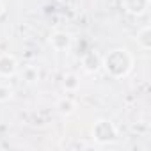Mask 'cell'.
Listing matches in <instances>:
<instances>
[{"instance_id": "7c38bea8", "label": "cell", "mask_w": 151, "mask_h": 151, "mask_svg": "<svg viewBox=\"0 0 151 151\" xmlns=\"http://www.w3.org/2000/svg\"><path fill=\"white\" fill-rule=\"evenodd\" d=\"M4 11H6V7H4V4H2V0H0V18H2Z\"/></svg>"}, {"instance_id": "4fadbf2b", "label": "cell", "mask_w": 151, "mask_h": 151, "mask_svg": "<svg viewBox=\"0 0 151 151\" xmlns=\"http://www.w3.org/2000/svg\"><path fill=\"white\" fill-rule=\"evenodd\" d=\"M59 2H66V0H59Z\"/></svg>"}, {"instance_id": "52a82bcc", "label": "cell", "mask_w": 151, "mask_h": 151, "mask_svg": "<svg viewBox=\"0 0 151 151\" xmlns=\"http://www.w3.org/2000/svg\"><path fill=\"white\" fill-rule=\"evenodd\" d=\"M55 109H57V112L60 114V116H71L73 112H75V103H73V100L71 98H59L57 100V103H55Z\"/></svg>"}, {"instance_id": "ba28073f", "label": "cell", "mask_w": 151, "mask_h": 151, "mask_svg": "<svg viewBox=\"0 0 151 151\" xmlns=\"http://www.w3.org/2000/svg\"><path fill=\"white\" fill-rule=\"evenodd\" d=\"M137 45L142 50H149L151 48V29L146 25L137 32Z\"/></svg>"}, {"instance_id": "30bf717a", "label": "cell", "mask_w": 151, "mask_h": 151, "mask_svg": "<svg viewBox=\"0 0 151 151\" xmlns=\"http://www.w3.org/2000/svg\"><path fill=\"white\" fill-rule=\"evenodd\" d=\"M22 77H23L25 82L32 84V82H36V80L39 78V71H37V68H34V66H27V68H23Z\"/></svg>"}, {"instance_id": "7a4b0ae2", "label": "cell", "mask_w": 151, "mask_h": 151, "mask_svg": "<svg viewBox=\"0 0 151 151\" xmlns=\"http://www.w3.org/2000/svg\"><path fill=\"white\" fill-rule=\"evenodd\" d=\"M91 135L98 144H112L117 139V128L109 119H98L91 130Z\"/></svg>"}, {"instance_id": "8992f818", "label": "cell", "mask_w": 151, "mask_h": 151, "mask_svg": "<svg viewBox=\"0 0 151 151\" xmlns=\"http://www.w3.org/2000/svg\"><path fill=\"white\" fill-rule=\"evenodd\" d=\"M149 2L151 0H123V7L132 16H142L147 11Z\"/></svg>"}, {"instance_id": "3957f363", "label": "cell", "mask_w": 151, "mask_h": 151, "mask_svg": "<svg viewBox=\"0 0 151 151\" xmlns=\"http://www.w3.org/2000/svg\"><path fill=\"white\" fill-rule=\"evenodd\" d=\"M18 73V60L11 53H0V77L9 78Z\"/></svg>"}, {"instance_id": "8fae6325", "label": "cell", "mask_w": 151, "mask_h": 151, "mask_svg": "<svg viewBox=\"0 0 151 151\" xmlns=\"http://www.w3.org/2000/svg\"><path fill=\"white\" fill-rule=\"evenodd\" d=\"M13 87L6 86V84H0V103H6L13 98Z\"/></svg>"}, {"instance_id": "6da1fadb", "label": "cell", "mask_w": 151, "mask_h": 151, "mask_svg": "<svg viewBox=\"0 0 151 151\" xmlns=\"http://www.w3.org/2000/svg\"><path fill=\"white\" fill-rule=\"evenodd\" d=\"M101 68L112 78H124L133 68V57L126 48H114L103 57Z\"/></svg>"}, {"instance_id": "5b68a950", "label": "cell", "mask_w": 151, "mask_h": 151, "mask_svg": "<svg viewBox=\"0 0 151 151\" xmlns=\"http://www.w3.org/2000/svg\"><path fill=\"white\" fill-rule=\"evenodd\" d=\"M101 62H103L101 55L98 52H94V50H91V52L82 55V68L87 73H98L101 69Z\"/></svg>"}, {"instance_id": "9c48e42d", "label": "cell", "mask_w": 151, "mask_h": 151, "mask_svg": "<svg viewBox=\"0 0 151 151\" xmlns=\"http://www.w3.org/2000/svg\"><path fill=\"white\" fill-rule=\"evenodd\" d=\"M62 87L68 91V93H73V91H77L80 87V78L77 77L75 73H68L64 80H62Z\"/></svg>"}, {"instance_id": "277c9868", "label": "cell", "mask_w": 151, "mask_h": 151, "mask_svg": "<svg viewBox=\"0 0 151 151\" xmlns=\"http://www.w3.org/2000/svg\"><path fill=\"white\" fill-rule=\"evenodd\" d=\"M48 43L55 52H66L71 46V36L68 32H64V30H57V32H53L50 36Z\"/></svg>"}]
</instances>
